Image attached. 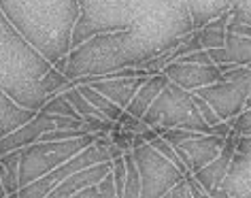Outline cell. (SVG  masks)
<instances>
[{
  "mask_svg": "<svg viewBox=\"0 0 251 198\" xmlns=\"http://www.w3.org/2000/svg\"><path fill=\"white\" fill-rule=\"evenodd\" d=\"M224 143H226V139L215 137V134H198V137H194L190 141L175 145V149H177L181 160L185 162L187 171L194 175V173L204 169L206 164H211L219 156Z\"/></svg>",
  "mask_w": 251,
  "mask_h": 198,
  "instance_id": "8992f818",
  "label": "cell"
},
{
  "mask_svg": "<svg viewBox=\"0 0 251 198\" xmlns=\"http://www.w3.org/2000/svg\"><path fill=\"white\" fill-rule=\"evenodd\" d=\"M238 137H241V134H238L236 130H232L228 137H226V143L222 147V151H219V156L213 160L211 164H206L204 169H200L198 173H194V175H192L194 179H196V183L204 192L213 194V192H215L219 185H222L226 175H228L230 164H232V158H234V151H236Z\"/></svg>",
  "mask_w": 251,
  "mask_h": 198,
  "instance_id": "52a82bcc",
  "label": "cell"
},
{
  "mask_svg": "<svg viewBox=\"0 0 251 198\" xmlns=\"http://www.w3.org/2000/svg\"><path fill=\"white\" fill-rule=\"evenodd\" d=\"M141 173V198H162L171 188L187 177L171 160H166L151 143H145L132 151Z\"/></svg>",
  "mask_w": 251,
  "mask_h": 198,
  "instance_id": "3957f363",
  "label": "cell"
},
{
  "mask_svg": "<svg viewBox=\"0 0 251 198\" xmlns=\"http://www.w3.org/2000/svg\"><path fill=\"white\" fill-rule=\"evenodd\" d=\"M206 102L215 109L222 122L234 120L247 109L251 96V69L249 66H234V69L222 71V79L213 85L196 90Z\"/></svg>",
  "mask_w": 251,
  "mask_h": 198,
  "instance_id": "7a4b0ae2",
  "label": "cell"
},
{
  "mask_svg": "<svg viewBox=\"0 0 251 198\" xmlns=\"http://www.w3.org/2000/svg\"><path fill=\"white\" fill-rule=\"evenodd\" d=\"M162 73L168 77V81L177 83L179 88L187 92H196L206 85H213L222 79V69L217 64H187V62H171Z\"/></svg>",
  "mask_w": 251,
  "mask_h": 198,
  "instance_id": "5b68a950",
  "label": "cell"
},
{
  "mask_svg": "<svg viewBox=\"0 0 251 198\" xmlns=\"http://www.w3.org/2000/svg\"><path fill=\"white\" fill-rule=\"evenodd\" d=\"M187 183L192 198H251V137H238L230 171L213 194L200 188L192 175H187Z\"/></svg>",
  "mask_w": 251,
  "mask_h": 198,
  "instance_id": "277c9868",
  "label": "cell"
},
{
  "mask_svg": "<svg viewBox=\"0 0 251 198\" xmlns=\"http://www.w3.org/2000/svg\"><path fill=\"white\" fill-rule=\"evenodd\" d=\"M149 128L160 130H192V132L211 134V126L204 122L200 111L194 102V94L177 83L168 81V85L162 90V94L155 98V102L149 107V111L141 117Z\"/></svg>",
  "mask_w": 251,
  "mask_h": 198,
  "instance_id": "6da1fadb",
  "label": "cell"
},
{
  "mask_svg": "<svg viewBox=\"0 0 251 198\" xmlns=\"http://www.w3.org/2000/svg\"><path fill=\"white\" fill-rule=\"evenodd\" d=\"M213 60L222 71L234 69V66H247L251 64V36L228 32L226 45L219 49H206Z\"/></svg>",
  "mask_w": 251,
  "mask_h": 198,
  "instance_id": "ba28073f",
  "label": "cell"
},
{
  "mask_svg": "<svg viewBox=\"0 0 251 198\" xmlns=\"http://www.w3.org/2000/svg\"><path fill=\"white\" fill-rule=\"evenodd\" d=\"M166 85H168V77L164 75V73L147 77V81L143 83V88L139 92H136V96L132 98V102L128 104L126 111L134 117H143L149 111V107L155 102V98L162 94V90H164Z\"/></svg>",
  "mask_w": 251,
  "mask_h": 198,
  "instance_id": "9c48e42d",
  "label": "cell"
},
{
  "mask_svg": "<svg viewBox=\"0 0 251 198\" xmlns=\"http://www.w3.org/2000/svg\"><path fill=\"white\" fill-rule=\"evenodd\" d=\"M232 124V130H236L238 134H243V137H251V107L247 111H243L238 117L234 120H228Z\"/></svg>",
  "mask_w": 251,
  "mask_h": 198,
  "instance_id": "30bf717a",
  "label": "cell"
},
{
  "mask_svg": "<svg viewBox=\"0 0 251 198\" xmlns=\"http://www.w3.org/2000/svg\"><path fill=\"white\" fill-rule=\"evenodd\" d=\"M247 66H249V69H251V64H247ZM249 107H251V96H249V102H247V109H249ZM247 109H245V111H247Z\"/></svg>",
  "mask_w": 251,
  "mask_h": 198,
  "instance_id": "8fae6325",
  "label": "cell"
}]
</instances>
